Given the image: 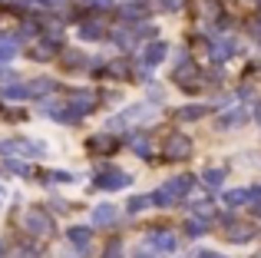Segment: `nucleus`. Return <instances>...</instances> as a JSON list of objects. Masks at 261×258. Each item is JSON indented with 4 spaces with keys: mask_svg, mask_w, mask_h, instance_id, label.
Wrapping results in <instances>:
<instances>
[{
    "mask_svg": "<svg viewBox=\"0 0 261 258\" xmlns=\"http://www.w3.org/2000/svg\"><path fill=\"white\" fill-rule=\"evenodd\" d=\"M89 149H93V152H102V149H106V152H113L116 142H113V139H102V136H96V139L89 142Z\"/></svg>",
    "mask_w": 261,
    "mask_h": 258,
    "instance_id": "obj_23",
    "label": "nucleus"
},
{
    "mask_svg": "<svg viewBox=\"0 0 261 258\" xmlns=\"http://www.w3.org/2000/svg\"><path fill=\"white\" fill-rule=\"evenodd\" d=\"M149 205H155L152 202V195H133V199H129V212H142V209H149Z\"/></svg>",
    "mask_w": 261,
    "mask_h": 258,
    "instance_id": "obj_18",
    "label": "nucleus"
},
{
    "mask_svg": "<svg viewBox=\"0 0 261 258\" xmlns=\"http://www.w3.org/2000/svg\"><path fill=\"white\" fill-rule=\"evenodd\" d=\"M4 169H7V172H17V175H27V172H30V166H27V162H20V159H7Z\"/></svg>",
    "mask_w": 261,
    "mask_h": 258,
    "instance_id": "obj_24",
    "label": "nucleus"
},
{
    "mask_svg": "<svg viewBox=\"0 0 261 258\" xmlns=\"http://www.w3.org/2000/svg\"><path fill=\"white\" fill-rule=\"evenodd\" d=\"M175 83L182 86V90H198V70H195V63L185 60V63L175 70Z\"/></svg>",
    "mask_w": 261,
    "mask_h": 258,
    "instance_id": "obj_7",
    "label": "nucleus"
},
{
    "mask_svg": "<svg viewBox=\"0 0 261 258\" xmlns=\"http://www.w3.org/2000/svg\"><path fill=\"white\" fill-rule=\"evenodd\" d=\"M198 258H225V255H218V252H202Z\"/></svg>",
    "mask_w": 261,
    "mask_h": 258,
    "instance_id": "obj_32",
    "label": "nucleus"
},
{
    "mask_svg": "<svg viewBox=\"0 0 261 258\" xmlns=\"http://www.w3.org/2000/svg\"><path fill=\"white\" fill-rule=\"evenodd\" d=\"M80 37H83V40H99L102 37V23H96V20L80 23Z\"/></svg>",
    "mask_w": 261,
    "mask_h": 258,
    "instance_id": "obj_15",
    "label": "nucleus"
},
{
    "mask_svg": "<svg viewBox=\"0 0 261 258\" xmlns=\"http://www.w3.org/2000/svg\"><path fill=\"white\" fill-rule=\"evenodd\" d=\"M146 13H149V7H146V4H129L126 10H122V17H126V20H142Z\"/></svg>",
    "mask_w": 261,
    "mask_h": 258,
    "instance_id": "obj_22",
    "label": "nucleus"
},
{
    "mask_svg": "<svg viewBox=\"0 0 261 258\" xmlns=\"http://www.w3.org/2000/svg\"><path fill=\"white\" fill-rule=\"evenodd\" d=\"M212 225V219H202V215H192V219H185V232L195 239V235H205Z\"/></svg>",
    "mask_w": 261,
    "mask_h": 258,
    "instance_id": "obj_13",
    "label": "nucleus"
},
{
    "mask_svg": "<svg viewBox=\"0 0 261 258\" xmlns=\"http://www.w3.org/2000/svg\"><path fill=\"white\" fill-rule=\"evenodd\" d=\"M208 53H212V60H215V63H222V60H228L231 53H235V40H231V37H222L218 43L208 46Z\"/></svg>",
    "mask_w": 261,
    "mask_h": 258,
    "instance_id": "obj_8",
    "label": "nucleus"
},
{
    "mask_svg": "<svg viewBox=\"0 0 261 258\" xmlns=\"http://www.w3.org/2000/svg\"><path fill=\"white\" fill-rule=\"evenodd\" d=\"M245 123H248V113H245V110H228L225 116H218V126H222V129L245 126Z\"/></svg>",
    "mask_w": 261,
    "mask_h": 258,
    "instance_id": "obj_12",
    "label": "nucleus"
},
{
    "mask_svg": "<svg viewBox=\"0 0 261 258\" xmlns=\"http://www.w3.org/2000/svg\"><path fill=\"white\" fill-rule=\"evenodd\" d=\"M0 255H4V242H0Z\"/></svg>",
    "mask_w": 261,
    "mask_h": 258,
    "instance_id": "obj_35",
    "label": "nucleus"
},
{
    "mask_svg": "<svg viewBox=\"0 0 261 258\" xmlns=\"http://www.w3.org/2000/svg\"><path fill=\"white\" fill-rule=\"evenodd\" d=\"M63 57H66V66H86V63H83L86 57H83V53H76V50H66Z\"/></svg>",
    "mask_w": 261,
    "mask_h": 258,
    "instance_id": "obj_25",
    "label": "nucleus"
},
{
    "mask_svg": "<svg viewBox=\"0 0 261 258\" xmlns=\"http://www.w3.org/2000/svg\"><path fill=\"white\" fill-rule=\"evenodd\" d=\"M225 175H228V169H225V166H218V169H205V172H202L205 189H212V192H215V189L225 182Z\"/></svg>",
    "mask_w": 261,
    "mask_h": 258,
    "instance_id": "obj_10",
    "label": "nucleus"
},
{
    "mask_svg": "<svg viewBox=\"0 0 261 258\" xmlns=\"http://www.w3.org/2000/svg\"><path fill=\"white\" fill-rule=\"evenodd\" d=\"M66 239H70L73 245L80 248V252H86V245L93 242V228H86V225H73L70 232H66Z\"/></svg>",
    "mask_w": 261,
    "mask_h": 258,
    "instance_id": "obj_9",
    "label": "nucleus"
},
{
    "mask_svg": "<svg viewBox=\"0 0 261 258\" xmlns=\"http://www.w3.org/2000/svg\"><path fill=\"white\" fill-rule=\"evenodd\" d=\"M162 7H166V10H178V7H182V0H162Z\"/></svg>",
    "mask_w": 261,
    "mask_h": 258,
    "instance_id": "obj_30",
    "label": "nucleus"
},
{
    "mask_svg": "<svg viewBox=\"0 0 261 258\" xmlns=\"http://www.w3.org/2000/svg\"><path fill=\"white\" fill-rule=\"evenodd\" d=\"M4 96H7V99H27V96H30V86L10 83V86H4Z\"/></svg>",
    "mask_w": 261,
    "mask_h": 258,
    "instance_id": "obj_17",
    "label": "nucleus"
},
{
    "mask_svg": "<svg viewBox=\"0 0 261 258\" xmlns=\"http://www.w3.org/2000/svg\"><path fill=\"white\" fill-rule=\"evenodd\" d=\"M113 76H129V63H113V66H106Z\"/></svg>",
    "mask_w": 261,
    "mask_h": 258,
    "instance_id": "obj_26",
    "label": "nucleus"
},
{
    "mask_svg": "<svg viewBox=\"0 0 261 258\" xmlns=\"http://www.w3.org/2000/svg\"><path fill=\"white\" fill-rule=\"evenodd\" d=\"M202 116H205V106H182V110H178V119H182V123L185 119L192 123V119H202Z\"/></svg>",
    "mask_w": 261,
    "mask_h": 258,
    "instance_id": "obj_20",
    "label": "nucleus"
},
{
    "mask_svg": "<svg viewBox=\"0 0 261 258\" xmlns=\"http://www.w3.org/2000/svg\"><path fill=\"white\" fill-rule=\"evenodd\" d=\"M0 202H4V186H0Z\"/></svg>",
    "mask_w": 261,
    "mask_h": 258,
    "instance_id": "obj_33",
    "label": "nucleus"
},
{
    "mask_svg": "<svg viewBox=\"0 0 261 258\" xmlns=\"http://www.w3.org/2000/svg\"><path fill=\"white\" fill-rule=\"evenodd\" d=\"M113 0H86V7H96V10H102V7H109Z\"/></svg>",
    "mask_w": 261,
    "mask_h": 258,
    "instance_id": "obj_29",
    "label": "nucleus"
},
{
    "mask_svg": "<svg viewBox=\"0 0 261 258\" xmlns=\"http://www.w3.org/2000/svg\"><path fill=\"white\" fill-rule=\"evenodd\" d=\"M129 146H133L136 156H149L152 146H149V136H129Z\"/></svg>",
    "mask_w": 261,
    "mask_h": 258,
    "instance_id": "obj_16",
    "label": "nucleus"
},
{
    "mask_svg": "<svg viewBox=\"0 0 261 258\" xmlns=\"http://www.w3.org/2000/svg\"><path fill=\"white\" fill-rule=\"evenodd\" d=\"M23 225H27V232H33V235H50L53 222L46 219V212H40V209H30V212L23 215Z\"/></svg>",
    "mask_w": 261,
    "mask_h": 258,
    "instance_id": "obj_3",
    "label": "nucleus"
},
{
    "mask_svg": "<svg viewBox=\"0 0 261 258\" xmlns=\"http://www.w3.org/2000/svg\"><path fill=\"white\" fill-rule=\"evenodd\" d=\"M225 232H228V239H238V242H248L251 239V228L248 225H225Z\"/></svg>",
    "mask_w": 261,
    "mask_h": 258,
    "instance_id": "obj_21",
    "label": "nucleus"
},
{
    "mask_svg": "<svg viewBox=\"0 0 261 258\" xmlns=\"http://www.w3.org/2000/svg\"><path fill=\"white\" fill-rule=\"evenodd\" d=\"M53 86H57L53 80H33V83H30V96H46Z\"/></svg>",
    "mask_w": 261,
    "mask_h": 258,
    "instance_id": "obj_19",
    "label": "nucleus"
},
{
    "mask_svg": "<svg viewBox=\"0 0 261 258\" xmlns=\"http://www.w3.org/2000/svg\"><path fill=\"white\" fill-rule=\"evenodd\" d=\"M116 215H119V212H116V205H109V202H106V205H96V209H93V222H96V225H113Z\"/></svg>",
    "mask_w": 261,
    "mask_h": 258,
    "instance_id": "obj_11",
    "label": "nucleus"
},
{
    "mask_svg": "<svg viewBox=\"0 0 261 258\" xmlns=\"http://www.w3.org/2000/svg\"><path fill=\"white\" fill-rule=\"evenodd\" d=\"M106 258H122V245H119V242H113V245H109Z\"/></svg>",
    "mask_w": 261,
    "mask_h": 258,
    "instance_id": "obj_28",
    "label": "nucleus"
},
{
    "mask_svg": "<svg viewBox=\"0 0 261 258\" xmlns=\"http://www.w3.org/2000/svg\"><path fill=\"white\" fill-rule=\"evenodd\" d=\"M13 60V43H0V63Z\"/></svg>",
    "mask_w": 261,
    "mask_h": 258,
    "instance_id": "obj_27",
    "label": "nucleus"
},
{
    "mask_svg": "<svg viewBox=\"0 0 261 258\" xmlns=\"http://www.w3.org/2000/svg\"><path fill=\"white\" fill-rule=\"evenodd\" d=\"M166 53H169V46L162 40H149V46L142 50V66H159L166 60Z\"/></svg>",
    "mask_w": 261,
    "mask_h": 258,
    "instance_id": "obj_6",
    "label": "nucleus"
},
{
    "mask_svg": "<svg viewBox=\"0 0 261 258\" xmlns=\"http://www.w3.org/2000/svg\"><path fill=\"white\" fill-rule=\"evenodd\" d=\"M258 123H261V106H258Z\"/></svg>",
    "mask_w": 261,
    "mask_h": 258,
    "instance_id": "obj_34",
    "label": "nucleus"
},
{
    "mask_svg": "<svg viewBox=\"0 0 261 258\" xmlns=\"http://www.w3.org/2000/svg\"><path fill=\"white\" fill-rule=\"evenodd\" d=\"M192 152V142L185 139V136H169L166 139V146H162V156H166V159H185V156Z\"/></svg>",
    "mask_w": 261,
    "mask_h": 258,
    "instance_id": "obj_4",
    "label": "nucleus"
},
{
    "mask_svg": "<svg viewBox=\"0 0 261 258\" xmlns=\"http://www.w3.org/2000/svg\"><path fill=\"white\" fill-rule=\"evenodd\" d=\"M251 33H255V37L261 40V17H258V20H251Z\"/></svg>",
    "mask_w": 261,
    "mask_h": 258,
    "instance_id": "obj_31",
    "label": "nucleus"
},
{
    "mask_svg": "<svg viewBox=\"0 0 261 258\" xmlns=\"http://www.w3.org/2000/svg\"><path fill=\"white\" fill-rule=\"evenodd\" d=\"M146 245H149V252H155V255H169V252L178 248V235H172V232H152L146 239Z\"/></svg>",
    "mask_w": 261,
    "mask_h": 258,
    "instance_id": "obj_2",
    "label": "nucleus"
},
{
    "mask_svg": "<svg viewBox=\"0 0 261 258\" xmlns=\"http://www.w3.org/2000/svg\"><path fill=\"white\" fill-rule=\"evenodd\" d=\"M189 186H192L189 175H175V179H169L162 189H155L152 202H155V205H162V209H172L182 199H189Z\"/></svg>",
    "mask_w": 261,
    "mask_h": 258,
    "instance_id": "obj_1",
    "label": "nucleus"
},
{
    "mask_svg": "<svg viewBox=\"0 0 261 258\" xmlns=\"http://www.w3.org/2000/svg\"><path fill=\"white\" fill-rule=\"evenodd\" d=\"M129 182H133V179H129V175L122 172V169H113V166H109L106 172H102L99 179H96V186H99V189H106V192H109V189H126Z\"/></svg>",
    "mask_w": 261,
    "mask_h": 258,
    "instance_id": "obj_5",
    "label": "nucleus"
},
{
    "mask_svg": "<svg viewBox=\"0 0 261 258\" xmlns=\"http://www.w3.org/2000/svg\"><path fill=\"white\" fill-rule=\"evenodd\" d=\"M251 202V189H231V192H225V205H248Z\"/></svg>",
    "mask_w": 261,
    "mask_h": 258,
    "instance_id": "obj_14",
    "label": "nucleus"
}]
</instances>
